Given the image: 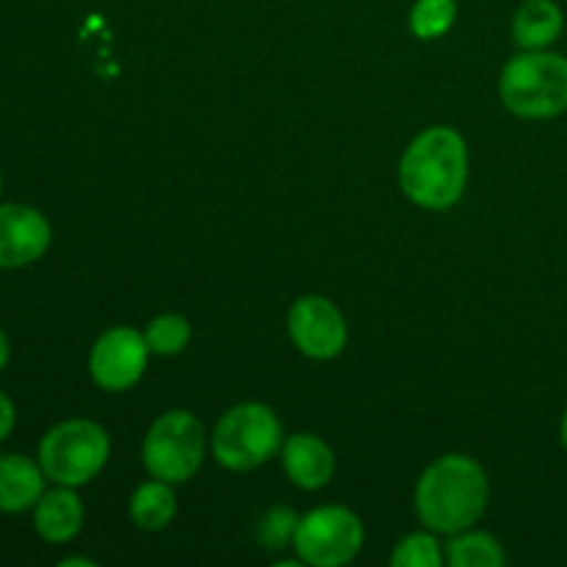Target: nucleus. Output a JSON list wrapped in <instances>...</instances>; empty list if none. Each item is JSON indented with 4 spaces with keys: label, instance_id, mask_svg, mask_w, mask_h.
Masks as SVG:
<instances>
[{
    "label": "nucleus",
    "instance_id": "obj_1",
    "mask_svg": "<svg viewBox=\"0 0 567 567\" xmlns=\"http://www.w3.org/2000/svg\"><path fill=\"white\" fill-rule=\"evenodd\" d=\"M491 502V480L468 454H443L415 485V515L435 535L474 529Z\"/></svg>",
    "mask_w": 567,
    "mask_h": 567
},
{
    "label": "nucleus",
    "instance_id": "obj_2",
    "mask_svg": "<svg viewBox=\"0 0 567 567\" xmlns=\"http://www.w3.org/2000/svg\"><path fill=\"white\" fill-rule=\"evenodd\" d=\"M404 197L426 210H449L468 186V144L454 127L432 125L421 131L399 161Z\"/></svg>",
    "mask_w": 567,
    "mask_h": 567
},
{
    "label": "nucleus",
    "instance_id": "obj_3",
    "mask_svg": "<svg viewBox=\"0 0 567 567\" xmlns=\"http://www.w3.org/2000/svg\"><path fill=\"white\" fill-rule=\"evenodd\" d=\"M498 97L520 120H554L567 114V55L524 50L504 64Z\"/></svg>",
    "mask_w": 567,
    "mask_h": 567
},
{
    "label": "nucleus",
    "instance_id": "obj_4",
    "mask_svg": "<svg viewBox=\"0 0 567 567\" xmlns=\"http://www.w3.org/2000/svg\"><path fill=\"white\" fill-rule=\"evenodd\" d=\"M286 432L264 402H241L227 410L210 432V454L221 468L247 474L282 452Z\"/></svg>",
    "mask_w": 567,
    "mask_h": 567
},
{
    "label": "nucleus",
    "instance_id": "obj_5",
    "mask_svg": "<svg viewBox=\"0 0 567 567\" xmlns=\"http://www.w3.org/2000/svg\"><path fill=\"white\" fill-rule=\"evenodd\" d=\"M109 457V432L89 419L61 421L39 441V465L53 485H89L105 468Z\"/></svg>",
    "mask_w": 567,
    "mask_h": 567
},
{
    "label": "nucleus",
    "instance_id": "obj_6",
    "mask_svg": "<svg viewBox=\"0 0 567 567\" xmlns=\"http://www.w3.org/2000/svg\"><path fill=\"white\" fill-rule=\"evenodd\" d=\"M208 435L197 415L188 410H166L150 424L142 441L144 471L169 485H183L192 480L205 463Z\"/></svg>",
    "mask_w": 567,
    "mask_h": 567
},
{
    "label": "nucleus",
    "instance_id": "obj_7",
    "mask_svg": "<svg viewBox=\"0 0 567 567\" xmlns=\"http://www.w3.org/2000/svg\"><path fill=\"white\" fill-rule=\"evenodd\" d=\"M363 540L365 529L360 515L341 504H327L299 518L293 551L302 565L343 567L358 557Z\"/></svg>",
    "mask_w": 567,
    "mask_h": 567
},
{
    "label": "nucleus",
    "instance_id": "obj_8",
    "mask_svg": "<svg viewBox=\"0 0 567 567\" xmlns=\"http://www.w3.org/2000/svg\"><path fill=\"white\" fill-rule=\"evenodd\" d=\"M150 354L153 352L144 341V332L133 327H111L89 352V374L103 391L125 393L144 377Z\"/></svg>",
    "mask_w": 567,
    "mask_h": 567
},
{
    "label": "nucleus",
    "instance_id": "obj_9",
    "mask_svg": "<svg viewBox=\"0 0 567 567\" xmlns=\"http://www.w3.org/2000/svg\"><path fill=\"white\" fill-rule=\"evenodd\" d=\"M288 336L305 358L332 360L347 349L349 327L336 302L308 293L288 310Z\"/></svg>",
    "mask_w": 567,
    "mask_h": 567
},
{
    "label": "nucleus",
    "instance_id": "obj_10",
    "mask_svg": "<svg viewBox=\"0 0 567 567\" xmlns=\"http://www.w3.org/2000/svg\"><path fill=\"white\" fill-rule=\"evenodd\" d=\"M53 241V230L42 210L22 203L0 205V269L37 264Z\"/></svg>",
    "mask_w": 567,
    "mask_h": 567
},
{
    "label": "nucleus",
    "instance_id": "obj_11",
    "mask_svg": "<svg viewBox=\"0 0 567 567\" xmlns=\"http://www.w3.org/2000/svg\"><path fill=\"white\" fill-rule=\"evenodd\" d=\"M282 471L299 491H321L336 476V452L313 432H297L282 443Z\"/></svg>",
    "mask_w": 567,
    "mask_h": 567
},
{
    "label": "nucleus",
    "instance_id": "obj_12",
    "mask_svg": "<svg viewBox=\"0 0 567 567\" xmlns=\"http://www.w3.org/2000/svg\"><path fill=\"white\" fill-rule=\"evenodd\" d=\"M83 518H86V509L75 487L55 485L33 504V529L44 543H53V546L75 540L83 529Z\"/></svg>",
    "mask_w": 567,
    "mask_h": 567
},
{
    "label": "nucleus",
    "instance_id": "obj_13",
    "mask_svg": "<svg viewBox=\"0 0 567 567\" xmlns=\"http://www.w3.org/2000/svg\"><path fill=\"white\" fill-rule=\"evenodd\" d=\"M44 471L25 454H0V513L33 509L44 493Z\"/></svg>",
    "mask_w": 567,
    "mask_h": 567
},
{
    "label": "nucleus",
    "instance_id": "obj_14",
    "mask_svg": "<svg viewBox=\"0 0 567 567\" xmlns=\"http://www.w3.org/2000/svg\"><path fill=\"white\" fill-rule=\"evenodd\" d=\"M565 31L557 0H524L513 17V39L520 50H548Z\"/></svg>",
    "mask_w": 567,
    "mask_h": 567
},
{
    "label": "nucleus",
    "instance_id": "obj_15",
    "mask_svg": "<svg viewBox=\"0 0 567 567\" xmlns=\"http://www.w3.org/2000/svg\"><path fill=\"white\" fill-rule=\"evenodd\" d=\"M131 520L144 532H161L175 520L177 496L175 485L164 480H150L133 491L131 504H127Z\"/></svg>",
    "mask_w": 567,
    "mask_h": 567
},
{
    "label": "nucleus",
    "instance_id": "obj_16",
    "mask_svg": "<svg viewBox=\"0 0 567 567\" xmlns=\"http://www.w3.org/2000/svg\"><path fill=\"white\" fill-rule=\"evenodd\" d=\"M446 563L452 567H502L507 565V554L491 532L465 529L446 543Z\"/></svg>",
    "mask_w": 567,
    "mask_h": 567
},
{
    "label": "nucleus",
    "instance_id": "obj_17",
    "mask_svg": "<svg viewBox=\"0 0 567 567\" xmlns=\"http://www.w3.org/2000/svg\"><path fill=\"white\" fill-rule=\"evenodd\" d=\"M150 352L158 358H175L192 341V321L181 313H161L144 330Z\"/></svg>",
    "mask_w": 567,
    "mask_h": 567
},
{
    "label": "nucleus",
    "instance_id": "obj_18",
    "mask_svg": "<svg viewBox=\"0 0 567 567\" xmlns=\"http://www.w3.org/2000/svg\"><path fill=\"white\" fill-rule=\"evenodd\" d=\"M454 20H457V0H415L408 17L413 37L424 42L446 37Z\"/></svg>",
    "mask_w": 567,
    "mask_h": 567
},
{
    "label": "nucleus",
    "instance_id": "obj_19",
    "mask_svg": "<svg viewBox=\"0 0 567 567\" xmlns=\"http://www.w3.org/2000/svg\"><path fill=\"white\" fill-rule=\"evenodd\" d=\"M388 563L393 567H441L443 551L435 532H413L393 546Z\"/></svg>",
    "mask_w": 567,
    "mask_h": 567
},
{
    "label": "nucleus",
    "instance_id": "obj_20",
    "mask_svg": "<svg viewBox=\"0 0 567 567\" xmlns=\"http://www.w3.org/2000/svg\"><path fill=\"white\" fill-rule=\"evenodd\" d=\"M299 515L288 507H271L258 524V543L266 551H282L286 546H293L297 535Z\"/></svg>",
    "mask_w": 567,
    "mask_h": 567
},
{
    "label": "nucleus",
    "instance_id": "obj_21",
    "mask_svg": "<svg viewBox=\"0 0 567 567\" xmlns=\"http://www.w3.org/2000/svg\"><path fill=\"white\" fill-rule=\"evenodd\" d=\"M14 424H17L14 402H11V399L0 391V443H3L11 432H14Z\"/></svg>",
    "mask_w": 567,
    "mask_h": 567
},
{
    "label": "nucleus",
    "instance_id": "obj_22",
    "mask_svg": "<svg viewBox=\"0 0 567 567\" xmlns=\"http://www.w3.org/2000/svg\"><path fill=\"white\" fill-rule=\"evenodd\" d=\"M11 358V347H9V336L3 332V327H0V371L6 369V363H9Z\"/></svg>",
    "mask_w": 567,
    "mask_h": 567
},
{
    "label": "nucleus",
    "instance_id": "obj_23",
    "mask_svg": "<svg viewBox=\"0 0 567 567\" xmlns=\"http://www.w3.org/2000/svg\"><path fill=\"white\" fill-rule=\"evenodd\" d=\"M61 567H72V565H81V567H94L92 559H83V557H70V559H61Z\"/></svg>",
    "mask_w": 567,
    "mask_h": 567
},
{
    "label": "nucleus",
    "instance_id": "obj_24",
    "mask_svg": "<svg viewBox=\"0 0 567 567\" xmlns=\"http://www.w3.org/2000/svg\"><path fill=\"white\" fill-rule=\"evenodd\" d=\"M559 441H563V449L567 452V408L563 413V424H559Z\"/></svg>",
    "mask_w": 567,
    "mask_h": 567
},
{
    "label": "nucleus",
    "instance_id": "obj_25",
    "mask_svg": "<svg viewBox=\"0 0 567 567\" xmlns=\"http://www.w3.org/2000/svg\"><path fill=\"white\" fill-rule=\"evenodd\" d=\"M0 188H3V177H0Z\"/></svg>",
    "mask_w": 567,
    "mask_h": 567
}]
</instances>
